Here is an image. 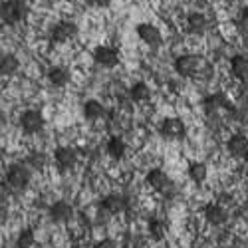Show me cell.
Segmentation results:
<instances>
[{"mask_svg": "<svg viewBox=\"0 0 248 248\" xmlns=\"http://www.w3.org/2000/svg\"><path fill=\"white\" fill-rule=\"evenodd\" d=\"M129 97L135 103H143L151 99V88L145 84V81H135V84L129 88Z\"/></svg>", "mask_w": 248, "mask_h": 248, "instance_id": "obj_22", "label": "cell"}, {"mask_svg": "<svg viewBox=\"0 0 248 248\" xmlns=\"http://www.w3.org/2000/svg\"><path fill=\"white\" fill-rule=\"evenodd\" d=\"M173 70L179 78H193L201 70V58L197 54H181L173 62Z\"/></svg>", "mask_w": 248, "mask_h": 248, "instance_id": "obj_3", "label": "cell"}, {"mask_svg": "<svg viewBox=\"0 0 248 248\" xmlns=\"http://www.w3.org/2000/svg\"><path fill=\"white\" fill-rule=\"evenodd\" d=\"M92 58H93V62L97 66L108 68V70H111V68H115L119 64V52L115 48H111V46H97L93 50Z\"/></svg>", "mask_w": 248, "mask_h": 248, "instance_id": "obj_7", "label": "cell"}, {"mask_svg": "<svg viewBox=\"0 0 248 248\" xmlns=\"http://www.w3.org/2000/svg\"><path fill=\"white\" fill-rule=\"evenodd\" d=\"M46 78L50 81V86L54 88H64L68 81H70V72L62 66H52L48 72H46Z\"/></svg>", "mask_w": 248, "mask_h": 248, "instance_id": "obj_19", "label": "cell"}, {"mask_svg": "<svg viewBox=\"0 0 248 248\" xmlns=\"http://www.w3.org/2000/svg\"><path fill=\"white\" fill-rule=\"evenodd\" d=\"M236 26L240 30L242 36H248V6H244L238 14V20H236Z\"/></svg>", "mask_w": 248, "mask_h": 248, "instance_id": "obj_27", "label": "cell"}, {"mask_svg": "<svg viewBox=\"0 0 248 248\" xmlns=\"http://www.w3.org/2000/svg\"><path fill=\"white\" fill-rule=\"evenodd\" d=\"M36 244V234L32 229H22L16 236V248H34Z\"/></svg>", "mask_w": 248, "mask_h": 248, "instance_id": "obj_25", "label": "cell"}, {"mask_svg": "<svg viewBox=\"0 0 248 248\" xmlns=\"http://www.w3.org/2000/svg\"><path fill=\"white\" fill-rule=\"evenodd\" d=\"M222 108H224V109H229V108H231V103H229V99H226V95L220 93V92L211 93V95H206V97L202 99V109H204V113L209 115V117L217 115V111L222 109Z\"/></svg>", "mask_w": 248, "mask_h": 248, "instance_id": "obj_14", "label": "cell"}, {"mask_svg": "<svg viewBox=\"0 0 248 248\" xmlns=\"http://www.w3.org/2000/svg\"><path fill=\"white\" fill-rule=\"evenodd\" d=\"M81 113H84V117H86L88 121H97V119L103 117L106 109H103L101 101H97V99H88V101L84 103V108H81Z\"/></svg>", "mask_w": 248, "mask_h": 248, "instance_id": "obj_20", "label": "cell"}, {"mask_svg": "<svg viewBox=\"0 0 248 248\" xmlns=\"http://www.w3.org/2000/svg\"><path fill=\"white\" fill-rule=\"evenodd\" d=\"M28 16V4L22 0H2L0 2V22L6 26H16Z\"/></svg>", "mask_w": 248, "mask_h": 248, "instance_id": "obj_2", "label": "cell"}, {"mask_svg": "<svg viewBox=\"0 0 248 248\" xmlns=\"http://www.w3.org/2000/svg\"><path fill=\"white\" fill-rule=\"evenodd\" d=\"M135 32H137V36H139L141 42L145 44V46H149V48H159V46H161V42H163L161 30H159L155 24L141 22V24H137Z\"/></svg>", "mask_w": 248, "mask_h": 248, "instance_id": "obj_6", "label": "cell"}, {"mask_svg": "<svg viewBox=\"0 0 248 248\" xmlns=\"http://www.w3.org/2000/svg\"><path fill=\"white\" fill-rule=\"evenodd\" d=\"M93 248H117V242L113 238H101L93 244Z\"/></svg>", "mask_w": 248, "mask_h": 248, "instance_id": "obj_28", "label": "cell"}, {"mask_svg": "<svg viewBox=\"0 0 248 248\" xmlns=\"http://www.w3.org/2000/svg\"><path fill=\"white\" fill-rule=\"evenodd\" d=\"M145 183H147V187H151L153 191H165V189H167L169 185H171L169 175L165 173L163 169H159V167H155V169H151V171L147 173Z\"/></svg>", "mask_w": 248, "mask_h": 248, "instance_id": "obj_16", "label": "cell"}, {"mask_svg": "<svg viewBox=\"0 0 248 248\" xmlns=\"http://www.w3.org/2000/svg\"><path fill=\"white\" fill-rule=\"evenodd\" d=\"M88 4L93 6V8L103 10V8H109L111 6V0H88Z\"/></svg>", "mask_w": 248, "mask_h": 248, "instance_id": "obj_29", "label": "cell"}, {"mask_svg": "<svg viewBox=\"0 0 248 248\" xmlns=\"http://www.w3.org/2000/svg\"><path fill=\"white\" fill-rule=\"evenodd\" d=\"M159 133L165 139H181L187 133V127H185V121H181L179 117H165L159 125Z\"/></svg>", "mask_w": 248, "mask_h": 248, "instance_id": "obj_8", "label": "cell"}, {"mask_svg": "<svg viewBox=\"0 0 248 248\" xmlns=\"http://www.w3.org/2000/svg\"><path fill=\"white\" fill-rule=\"evenodd\" d=\"M202 213H204L206 222L213 224V226H222L226 220H229V211H226L220 202H209L204 206Z\"/></svg>", "mask_w": 248, "mask_h": 248, "instance_id": "obj_12", "label": "cell"}, {"mask_svg": "<svg viewBox=\"0 0 248 248\" xmlns=\"http://www.w3.org/2000/svg\"><path fill=\"white\" fill-rule=\"evenodd\" d=\"M48 217H50V220L56 222V224L68 222V220H72V217H74V206H72L68 201H56V202L50 204Z\"/></svg>", "mask_w": 248, "mask_h": 248, "instance_id": "obj_9", "label": "cell"}, {"mask_svg": "<svg viewBox=\"0 0 248 248\" xmlns=\"http://www.w3.org/2000/svg\"><path fill=\"white\" fill-rule=\"evenodd\" d=\"M231 74L242 84H248V54H236L231 58Z\"/></svg>", "mask_w": 248, "mask_h": 248, "instance_id": "obj_15", "label": "cell"}, {"mask_svg": "<svg viewBox=\"0 0 248 248\" xmlns=\"http://www.w3.org/2000/svg\"><path fill=\"white\" fill-rule=\"evenodd\" d=\"M165 232H167V222H165V220H161V218L149 220V236H151L153 240L165 238Z\"/></svg>", "mask_w": 248, "mask_h": 248, "instance_id": "obj_26", "label": "cell"}, {"mask_svg": "<svg viewBox=\"0 0 248 248\" xmlns=\"http://www.w3.org/2000/svg\"><path fill=\"white\" fill-rule=\"evenodd\" d=\"M54 163L60 171H70L76 167L78 163V153L70 147H58L54 151Z\"/></svg>", "mask_w": 248, "mask_h": 248, "instance_id": "obj_11", "label": "cell"}, {"mask_svg": "<svg viewBox=\"0 0 248 248\" xmlns=\"http://www.w3.org/2000/svg\"><path fill=\"white\" fill-rule=\"evenodd\" d=\"M18 125H20V129H22L24 133L34 135V133H40L44 129L46 119H44V115L40 113L38 109H26L22 115H20Z\"/></svg>", "mask_w": 248, "mask_h": 248, "instance_id": "obj_5", "label": "cell"}, {"mask_svg": "<svg viewBox=\"0 0 248 248\" xmlns=\"http://www.w3.org/2000/svg\"><path fill=\"white\" fill-rule=\"evenodd\" d=\"M76 36H78V26L74 22H70V20H60L48 32L50 42H54V44H66L70 40H74Z\"/></svg>", "mask_w": 248, "mask_h": 248, "instance_id": "obj_4", "label": "cell"}, {"mask_svg": "<svg viewBox=\"0 0 248 248\" xmlns=\"http://www.w3.org/2000/svg\"><path fill=\"white\" fill-rule=\"evenodd\" d=\"M32 181V169H28L26 163H12L4 175V187L10 193H22L28 189Z\"/></svg>", "mask_w": 248, "mask_h": 248, "instance_id": "obj_1", "label": "cell"}, {"mask_svg": "<svg viewBox=\"0 0 248 248\" xmlns=\"http://www.w3.org/2000/svg\"><path fill=\"white\" fill-rule=\"evenodd\" d=\"M187 171H189V179H191L193 183H197V185L204 183L206 177H209V169H206V165L201 163V161H193V163L189 165Z\"/></svg>", "mask_w": 248, "mask_h": 248, "instance_id": "obj_23", "label": "cell"}, {"mask_svg": "<svg viewBox=\"0 0 248 248\" xmlns=\"http://www.w3.org/2000/svg\"><path fill=\"white\" fill-rule=\"evenodd\" d=\"M106 153H108L113 161H121L123 157H125V153H127V145H125V141H123L121 137H117V135L109 137L108 145H106Z\"/></svg>", "mask_w": 248, "mask_h": 248, "instance_id": "obj_18", "label": "cell"}, {"mask_svg": "<svg viewBox=\"0 0 248 248\" xmlns=\"http://www.w3.org/2000/svg\"><path fill=\"white\" fill-rule=\"evenodd\" d=\"M226 151L234 159H246L248 157V137L242 133H234L226 141Z\"/></svg>", "mask_w": 248, "mask_h": 248, "instance_id": "obj_13", "label": "cell"}, {"mask_svg": "<svg viewBox=\"0 0 248 248\" xmlns=\"http://www.w3.org/2000/svg\"><path fill=\"white\" fill-rule=\"evenodd\" d=\"M46 163H48V157H46V153H42V151H30L28 157H26L28 169L42 171V169L46 167Z\"/></svg>", "mask_w": 248, "mask_h": 248, "instance_id": "obj_24", "label": "cell"}, {"mask_svg": "<svg viewBox=\"0 0 248 248\" xmlns=\"http://www.w3.org/2000/svg\"><path fill=\"white\" fill-rule=\"evenodd\" d=\"M185 30L191 36H202L206 30H209V18H206L202 12H191L185 20Z\"/></svg>", "mask_w": 248, "mask_h": 248, "instance_id": "obj_10", "label": "cell"}, {"mask_svg": "<svg viewBox=\"0 0 248 248\" xmlns=\"http://www.w3.org/2000/svg\"><path fill=\"white\" fill-rule=\"evenodd\" d=\"M125 206H127V202L121 195H108L101 201V211L108 215H119L125 211Z\"/></svg>", "mask_w": 248, "mask_h": 248, "instance_id": "obj_17", "label": "cell"}, {"mask_svg": "<svg viewBox=\"0 0 248 248\" xmlns=\"http://www.w3.org/2000/svg\"><path fill=\"white\" fill-rule=\"evenodd\" d=\"M20 68V60L14 54H2L0 56V76H14Z\"/></svg>", "mask_w": 248, "mask_h": 248, "instance_id": "obj_21", "label": "cell"}]
</instances>
